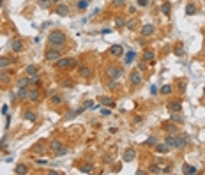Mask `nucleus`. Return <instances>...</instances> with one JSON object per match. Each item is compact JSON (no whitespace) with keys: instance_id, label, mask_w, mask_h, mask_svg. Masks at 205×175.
<instances>
[{"instance_id":"nucleus-1","label":"nucleus","mask_w":205,"mask_h":175,"mask_svg":"<svg viewBox=\"0 0 205 175\" xmlns=\"http://www.w3.org/2000/svg\"><path fill=\"white\" fill-rule=\"evenodd\" d=\"M65 41H67V37H65V34L62 30H51L48 34V37H46L48 48H60L62 50V46L65 44Z\"/></svg>"},{"instance_id":"nucleus-2","label":"nucleus","mask_w":205,"mask_h":175,"mask_svg":"<svg viewBox=\"0 0 205 175\" xmlns=\"http://www.w3.org/2000/svg\"><path fill=\"white\" fill-rule=\"evenodd\" d=\"M55 67L57 69H74V67H78V60L76 58H58V60H55Z\"/></svg>"},{"instance_id":"nucleus-3","label":"nucleus","mask_w":205,"mask_h":175,"mask_svg":"<svg viewBox=\"0 0 205 175\" xmlns=\"http://www.w3.org/2000/svg\"><path fill=\"white\" fill-rule=\"evenodd\" d=\"M122 74H124V69L120 66H108L106 67V76L110 80H119Z\"/></svg>"},{"instance_id":"nucleus-4","label":"nucleus","mask_w":205,"mask_h":175,"mask_svg":"<svg viewBox=\"0 0 205 175\" xmlns=\"http://www.w3.org/2000/svg\"><path fill=\"white\" fill-rule=\"evenodd\" d=\"M60 55H62L60 48H48L46 53H44V58H46V62H55V60L60 58Z\"/></svg>"},{"instance_id":"nucleus-5","label":"nucleus","mask_w":205,"mask_h":175,"mask_svg":"<svg viewBox=\"0 0 205 175\" xmlns=\"http://www.w3.org/2000/svg\"><path fill=\"white\" fill-rule=\"evenodd\" d=\"M142 81H143L142 73H140L138 69L131 71V74H129V83H131V85H135V87H140V85H142Z\"/></svg>"},{"instance_id":"nucleus-6","label":"nucleus","mask_w":205,"mask_h":175,"mask_svg":"<svg viewBox=\"0 0 205 175\" xmlns=\"http://www.w3.org/2000/svg\"><path fill=\"white\" fill-rule=\"evenodd\" d=\"M27 99H28V101H32V103L39 101V99H41V90H39L37 87L28 89V92H27Z\"/></svg>"},{"instance_id":"nucleus-7","label":"nucleus","mask_w":205,"mask_h":175,"mask_svg":"<svg viewBox=\"0 0 205 175\" xmlns=\"http://www.w3.org/2000/svg\"><path fill=\"white\" fill-rule=\"evenodd\" d=\"M108 53H110L111 57H115V58H120V57L124 55V48H122L120 44H113V46H110Z\"/></svg>"},{"instance_id":"nucleus-8","label":"nucleus","mask_w":205,"mask_h":175,"mask_svg":"<svg viewBox=\"0 0 205 175\" xmlns=\"http://www.w3.org/2000/svg\"><path fill=\"white\" fill-rule=\"evenodd\" d=\"M135 159H136V151L131 149V147L126 149V152L122 154V161H124V163H131V161H135Z\"/></svg>"},{"instance_id":"nucleus-9","label":"nucleus","mask_w":205,"mask_h":175,"mask_svg":"<svg viewBox=\"0 0 205 175\" xmlns=\"http://www.w3.org/2000/svg\"><path fill=\"white\" fill-rule=\"evenodd\" d=\"M154 32H156V27H154V25H150V23H147V25H143V27L140 28L142 37H149V35H152Z\"/></svg>"},{"instance_id":"nucleus-10","label":"nucleus","mask_w":205,"mask_h":175,"mask_svg":"<svg viewBox=\"0 0 205 175\" xmlns=\"http://www.w3.org/2000/svg\"><path fill=\"white\" fill-rule=\"evenodd\" d=\"M165 143H166L170 149H177V143H179V136H177V135H168V136H166V140H165Z\"/></svg>"},{"instance_id":"nucleus-11","label":"nucleus","mask_w":205,"mask_h":175,"mask_svg":"<svg viewBox=\"0 0 205 175\" xmlns=\"http://www.w3.org/2000/svg\"><path fill=\"white\" fill-rule=\"evenodd\" d=\"M78 73H80V76L85 78V80L92 78V69H90L88 66H81V67H78Z\"/></svg>"},{"instance_id":"nucleus-12","label":"nucleus","mask_w":205,"mask_h":175,"mask_svg":"<svg viewBox=\"0 0 205 175\" xmlns=\"http://www.w3.org/2000/svg\"><path fill=\"white\" fill-rule=\"evenodd\" d=\"M170 120L175 122V124H184V115H181V112H172Z\"/></svg>"},{"instance_id":"nucleus-13","label":"nucleus","mask_w":205,"mask_h":175,"mask_svg":"<svg viewBox=\"0 0 205 175\" xmlns=\"http://www.w3.org/2000/svg\"><path fill=\"white\" fill-rule=\"evenodd\" d=\"M165 131H166L168 135H177V133H179V127H177L175 122H168V124H165Z\"/></svg>"},{"instance_id":"nucleus-14","label":"nucleus","mask_w":205,"mask_h":175,"mask_svg":"<svg viewBox=\"0 0 205 175\" xmlns=\"http://www.w3.org/2000/svg\"><path fill=\"white\" fill-rule=\"evenodd\" d=\"M23 119L28 120V122H35V120H37V115H35V112H32V110H25V112H23Z\"/></svg>"},{"instance_id":"nucleus-15","label":"nucleus","mask_w":205,"mask_h":175,"mask_svg":"<svg viewBox=\"0 0 205 175\" xmlns=\"http://www.w3.org/2000/svg\"><path fill=\"white\" fill-rule=\"evenodd\" d=\"M55 12H57L58 16H62V18H64V16H67V14H69V7H67V5H64V4H60V5H57Z\"/></svg>"},{"instance_id":"nucleus-16","label":"nucleus","mask_w":205,"mask_h":175,"mask_svg":"<svg viewBox=\"0 0 205 175\" xmlns=\"http://www.w3.org/2000/svg\"><path fill=\"white\" fill-rule=\"evenodd\" d=\"M168 110L170 112H181L182 110V103L181 101H170L168 103Z\"/></svg>"},{"instance_id":"nucleus-17","label":"nucleus","mask_w":205,"mask_h":175,"mask_svg":"<svg viewBox=\"0 0 205 175\" xmlns=\"http://www.w3.org/2000/svg\"><path fill=\"white\" fill-rule=\"evenodd\" d=\"M182 174H186V175H196L198 174V170L195 168V166H191V165H182Z\"/></svg>"},{"instance_id":"nucleus-18","label":"nucleus","mask_w":205,"mask_h":175,"mask_svg":"<svg viewBox=\"0 0 205 175\" xmlns=\"http://www.w3.org/2000/svg\"><path fill=\"white\" fill-rule=\"evenodd\" d=\"M11 50H12L14 53H18V51H21V50H23V42H21L19 39H14V41L11 42Z\"/></svg>"},{"instance_id":"nucleus-19","label":"nucleus","mask_w":205,"mask_h":175,"mask_svg":"<svg viewBox=\"0 0 205 175\" xmlns=\"http://www.w3.org/2000/svg\"><path fill=\"white\" fill-rule=\"evenodd\" d=\"M44 151H46V142H39L37 145L32 147V152H37V154H44Z\"/></svg>"},{"instance_id":"nucleus-20","label":"nucleus","mask_w":205,"mask_h":175,"mask_svg":"<svg viewBox=\"0 0 205 175\" xmlns=\"http://www.w3.org/2000/svg\"><path fill=\"white\" fill-rule=\"evenodd\" d=\"M80 172H81V174H92V172H94L92 163H81V165H80Z\"/></svg>"},{"instance_id":"nucleus-21","label":"nucleus","mask_w":205,"mask_h":175,"mask_svg":"<svg viewBox=\"0 0 205 175\" xmlns=\"http://www.w3.org/2000/svg\"><path fill=\"white\" fill-rule=\"evenodd\" d=\"M81 112H85V110H83V106H81V108H78V110H71V112L65 115V120H73V119H74V117H78Z\"/></svg>"},{"instance_id":"nucleus-22","label":"nucleus","mask_w":205,"mask_h":175,"mask_svg":"<svg viewBox=\"0 0 205 175\" xmlns=\"http://www.w3.org/2000/svg\"><path fill=\"white\" fill-rule=\"evenodd\" d=\"M154 147H156V152H159V154H166V152L170 151V147H168L166 143H159V142H158Z\"/></svg>"},{"instance_id":"nucleus-23","label":"nucleus","mask_w":205,"mask_h":175,"mask_svg":"<svg viewBox=\"0 0 205 175\" xmlns=\"http://www.w3.org/2000/svg\"><path fill=\"white\" fill-rule=\"evenodd\" d=\"M161 166L158 165V163H152L150 166H149V170H147V174H152V175H158V174H161Z\"/></svg>"},{"instance_id":"nucleus-24","label":"nucleus","mask_w":205,"mask_h":175,"mask_svg":"<svg viewBox=\"0 0 205 175\" xmlns=\"http://www.w3.org/2000/svg\"><path fill=\"white\" fill-rule=\"evenodd\" d=\"M196 11H198V9H196V5H195L193 2H189V4L186 5V14H188V16H195Z\"/></svg>"},{"instance_id":"nucleus-25","label":"nucleus","mask_w":205,"mask_h":175,"mask_svg":"<svg viewBox=\"0 0 205 175\" xmlns=\"http://www.w3.org/2000/svg\"><path fill=\"white\" fill-rule=\"evenodd\" d=\"M135 58H136V53H135L133 50H129V51L126 53V57H124V62H126V64L129 66L131 62H135Z\"/></svg>"},{"instance_id":"nucleus-26","label":"nucleus","mask_w":205,"mask_h":175,"mask_svg":"<svg viewBox=\"0 0 205 175\" xmlns=\"http://www.w3.org/2000/svg\"><path fill=\"white\" fill-rule=\"evenodd\" d=\"M188 142H189V136H188V135H182V136H179V143H177V149H184V147L188 145Z\"/></svg>"},{"instance_id":"nucleus-27","label":"nucleus","mask_w":205,"mask_h":175,"mask_svg":"<svg viewBox=\"0 0 205 175\" xmlns=\"http://www.w3.org/2000/svg\"><path fill=\"white\" fill-rule=\"evenodd\" d=\"M62 147H64V143H62L60 140H51V142H50V149H51L53 152H57V151L62 149Z\"/></svg>"},{"instance_id":"nucleus-28","label":"nucleus","mask_w":205,"mask_h":175,"mask_svg":"<svg viewBox=\"0 0 205 175\" xmlns=\"http://www.w3.org/2000/svg\"><path fill=\"white\" fill-rule=\"evenodd\" d=\"M138 25H140V21H138L136 18H133V19L126 21V28H129V30H135V28H138Z\"/></svg>"},{"instance_id":"nucleus-29","label":"nucleus","mask_w":205,"mask_h":175,"mask_svg":"<svg viewBox=\"0 0 205 175\" xmlns=\"http://www.w3.org/2000/svg\"><path fill=\"white\" fill-rule=\"evenodd\" d=\"M154 57H156V53H154L152 50H145V51H143V60H145V62H152Z\"/></svg>"},{"instance_id":"nucleus-30","label":"nucleus","mask_w":205,"mask_h":175,"mask_svg":"<svg viewBox=\"0 0 205 175\" xmlns=\"http://www.w3.org/2000/svg\"><path fill=\"white\" fill-rule=\"evenodd\" d=\"M28 85H30L28 76H25V78H19V80H18V89H28Z\"/></svg>"},{"instance_id":"nucleus-31","label":"nucleus","mask_w":205,"mask_h":175,"mask_svg":"<svg viewBox=\"0 0 205 175\" xmlns=\"http://www.w3.org/2000/svg\"><path fill=\"white\" fill-rule=\"evenodd\" d=\"M51 103H53L55 106L62 104V103H64V96H62V94H53V96H51Z\"/></svg>"},{"instance_id":"nucleus-32","label":"nucleus","mask_w":205,"mask_h":175,"mask_svg":"<svg viewBox=\"0 0 205 175\" xmlns=\"http://www.w3.org/2000/svg\"><path fill=\"white\" fill-rule=\"evenodd\" d=\"M99 103H101V106H115V101L113 99H110V97H99Z\"/></svg>"},{"instance_id":"nucleus-33","label":"nucleus","mask_w":205,"mask_h":175,"mask_svg":"<svg viewBox=\"0 0 205 175\" xmlns=\"http://www.w3.org/2000/svg\"><path fill=\"white\" fill-rule=\"evenodd\" d=\"M12 64V60L9 57H0V69H7Z\"/></svg>"},{"instance_id":"nucleus-34","label":"nucleus","mask_w":205,"mask_h":175,"mask_svg":"<svg viewBox=\"0 0 205 175\" xmlns=\"http://www.w3.org/2000/svg\"><path fill=\"white\" fill-rule=\"evenodd\" d=\"M161 12H163V14H166V16H168V14H172V4H170V2H165V4L161 5Z\"/></svg>"},{"instance_id":"nucleus-35","label":"nucleus","mask_w":205,"mask_h":175,"mask_svg":"<svg viewBox=\"0 0 205 175\" xmlns=\"http://www.w3.org/2000/svg\"><path fill=\"white\" fill-rule=\"evenodd\" d=\"M25 73H27V76H34V74H37V67L32 66V64H28V66L25 67Z\"/></svg>"},{"instance_id":"nucleus-36","label":"nucleus","mask_w":205,"mask_h":175,"mask_svg":"<svg viewBox=\"0 0 205 175\" xmlns=\"http://www.w3.org/2000/svg\"><path fill=\"white\" fill-rule=\"evenodd\" d=\"M9 80H11L9 73H5V69H0V83H9Z\"/></svg>"},{"instance_id":"nucleus-37","label":"nucleus","mask_w":205,"mask_h":175,"mask_svg":"<svg viewBox=\"0 0 205 175\" xmlns=\"http://www.w3.org/2000/svg\"><path fill=\"white\" fill-rule=\"evenodd\" d=\"M172 90H173V85H170V83H168V85H163L159 92H161L163 96H168V94H172Z\"/></svg>"},{"instance_id":"nucleus-38","label":"nucleus","mask_w":205,"mask_h":175,"mask_svg":"<svg viewBox=\"0 0 205 175\" xmlns=\"http://www.w3.org/2000/svg\"><path fill=\"white\" fill-rule=\"evenodd\" d=\"M14 174L25 175V174H28V168H27L25 165H18V166H16V170H14Z\"/></svg>"},{"instance_id":"nucleus-39","label":"nucleus","mask_w":205,"mask_h":175,"mask_svg":"<svg viewBox=\"0 0 205 175\" xmlns=\"http://www.w3.org/2000/svg\"><path fill=\"white\" fill-rule=\"evenodd\" d=\"M28 80H30V85H41V76L39 74H34V76H28Z\"/></svg>"},{"instance_id":"nucleus-40","label":"nucleus","mask_w":205,"mask_h":175,"mask_svg":"<svg viewBox=\"0 0 205 175\" xmlns=\"http://www.w3.org/2000/svg\"><path fill=\"white\" fill-rule=\"evenodd\" d=\"M115 27H117V28H122V27H126V19H124L122 16H117V18H115Z\"/></svg>"},{"instance_id":"nucleus-41","label":"nucleus","mask_w":205,"mask_h":175,"mask_svg":"<svg viewBox=\"0 0 205 175\" xmlns=\"http://www.w3.org/2000/svg\"><path fill=\"white\" fill-rule=\"evenodd\" d=\"M173 51H175V55H177V57H184V46H182L181 42L175 46V50H173Z\"/></svg>"},{"instance_id":"nucleus-42","label":"nucleus","mask_w":205,"mask_h":175,"mask_svg":"<svg viewBox=\"0 0 205 175\" xmlns=\"http://www.w3.org/2000/svg\"><path fill=\"white\" fill-rule=\"evenodd\" d=\"M27 92H28V89H18V99H27Z\"/></svg>"},{"instance_id":"nucleus-43","label":"nucleus","mask_w":205,"mask_h":175,"mask_svg":"<svg viewBox=\"0 0 205 175\" xmlns=\"http://www.w3.org/2000/svg\"><path fill=\"white\" fill-rule=\"evenodd\" d=\"M55 154H57V158H62V156L69 154V149H67V147H62V149H58V151H57Z\"/></svg>"},{"instance_id":"nucleus-44","label":"nucleus","mask_w":205,"mask_h":175,"mask_svg":"<svg viewBox=\"0 0 205 175\" xmlns=\"http://www.w3.org/2000/svg\"><path fill=\"white\" fill-rule=\"evenodd\" d=\"M101 115H104V117H108V115H111V110H110V106H101V112H99Z\"/></svg>"},{"instance_id":"nucleus-45","label":"nucleus","mask_w":205,"mask_h":175,"mask_svg":"<svg viewBox=\"0 0 205 175\" xmlns=\"http://www.w3.org/2000/svg\"><path fill=\"white\" fill-rule=\"evenodd\" d=\"M88 4H90V0H80L78 2V9H87Z\"/></svg>"},{"instance_id":"nucleus-46","label":"nucleus","mask_w":205,"mask_h":175,"mask_svg":"<svg viewBox=\"0 0 205 175\" xmlns=\"http://www.w3.org/2000/svg\"><path fill=\"white\" fill-rule=\"evenodd\" d=\"M39 2V5L42 7V9H48L50 5H51V0H37Z\"/></svg>"},{"instance_id":"nucleus-47","label":"nucleus","mask_w":205,"mask_h":175,"mask_svg":"<svg viewBox=\"0 0 205 175\" xmlns=\"http://www.w3.org/2000/svg\"><path fill=\"white\" fill-rule=\"evenodd\" d=\"M145 143H147V145H149V147H154V145H156V143H158V138H156V136H150V138H149V140H147V142H145Z\"/></svg>"},{"instance_id":"nucleus-48","label":"nucleus","mask_w":205,"mask_h":175,"mask_svg":"<svg viewBox=\"0 0 205 175\" xmlns=\"http://www.w3.org/2000/svg\"><path fill=\"white\" fill-rule=\"evenodd\" d=\"M122 170V163H117V165H113V168H111V174H119Z\"/></svg>"},{"instance_id":"nucleus-49","label":"nucleus","mask_w":205,"mask_h":175,"mask_svg":"<svg viewBox=\"0 0 205 175\" xmlns=\"http://www.w3.org/2000/svg\"><path fill=\"white\" fill-rule=\"evenodd\" d=\"M94 106V103L90 101V99H87V101H83V110H87V108H92Z\"/></svg>"},{"instance_id":"nucleus-50","label":"nucleus","mask_w":205,"mask_h":175,"mask_svg":"<svg viewBox=\"0 0 205 175\" xmlns=\"http://www.w3.org/2000/svg\"><path fill=\"white\" fill-rule=\"evenodd\" d=\"M111 4H113L115 7H122V5L126 4V0H111Z\"/></svg>"},{"instance_id":"nucleus-51","label":"nucleus","mask_w":205,"mask_h":175,"mask_svg":"<svg viewBox=\"0 0 205 175\" xmlns=\"http://www.w3.org/2000/svg\"><path fill=\"white\" fill-rule=\"evenodd\" d=\"M113 159H115V156H111V154H110V156H106V158H103V163H106V165H108V163H111Z\"/></svg>"},{"instance_id":"nucleus-52","label":"nucleus","mask_w":205,"mask_h":175,"mask_svg":"<svg viewBox=\"0 0 205 175\" xmlns=\"http://www.w3.org/2000/svg\"><path fill=\"white\" fill-rule=\"evenodd\" d=\"M172 168H173L172 165H166V166H165V168L161 170V174H172Z\"/></svg>"},{"instance_id":"nucleus-53","label":"nucleus","mask_w":205,"mask_h":175,"mask_svg":"<svg viewBox=\"0 0 205 175\" xmlns=\"http://www.w3.org/2000/svg\"><path fill=\"white\" fill-rule=\"evenodd\" d=\"M108 87H110L111 90H113V89H117V80H110V85H108Z\"/></svg>"},{"instance_id":"nucleus-54","label":"nucleus","mask_w":205,"mask_h":175,"mask_svg":"<svg viewBox=\"0 0 205 175\" xmlns=\"http://www.w3.org/2000/svg\"><path fill=\"white\" fill-rule=\"evenodd\" d=\"M179 90H181V92H184V90H186V83H184V81H181V83H179Z\"/></svg>"},{"instance_id":"nucleus-55","label":"nucleus","mask_w":205,"mask_h":175,"mask_svg":"<svg viewBox=\"0 0 205 175\" xmlns=\"http://www.w3.org/2000/svg\"><path fill=\"white\" fill-rule=\"evenodd\" d=\"M138 4H140L142 7H147V5H149V0H138Z\"/></svg>"},{"instance_id":"nucleus-56","label":"nucleus","mask_w":205,"mask_h":175,"mask_svg":"<svg viewBox=\"0 0 205 175\" xmlns=\"http://www.w3.org/2000/svg\"><path fill=\"white\" fill-rule=\"evenodd\" d=\"M138 69H147V64H145V60H143V62H140V64H138Z\"/></svg>"},{"instance_id":"nucleus-57","label":"nucleus","mask_w":205,"mask_h":175,"mask_svg":"<svg viewBox=\"0 0 205 175\" xmlns=\"http://www.w3.org/2000/svg\"><path fill=\"white\" fill-rule=\"evenodd\" d=\"M0 113H2V115H7V104H4V106H2V110H0Z\"/></svg>"},{"instance_id":"nucleus-58","label":"nucleus","mask_w":205,"mask_h":175,"mask_svg":"<svg viewBox=\"0 0 205 175\" xmlns=\"http://www.w3.org/2000/svg\"><path fill=\"white\" fill-rule=\"evenodd\" d=\"M35 163H37V165H48V159H37Z\"/></svg>"},{"instance_id":"nucleus-59","label":"nucleus","mask_w":205,"mask_h":175,"mask_svg":"<svg viewBox=\"0 0 205 175\" xmlns=\"http://www.w3.org/2000/svg\"><path fill=\"white\" fill-rule=\"evenodd\" d=\"M2 147H4V140H0V149H2Z\"/></svg>"},{"instance_id":"nucleus-60","label":"nucleus","mask_w":205,"mask_h":175,"mask_svg":"<svg viewBox=\"0 0 205 175\" xmlns=\"http://www.w3.org/2000/svg\"><path fill=\"white\" fill-rule=\"evenodd\" d=\"M51 2H53V4H58V2H60V0H51Z\"/></svg>"},{"instance_id":"nucleus-61","label":"nucleus","mask_w":205,"mask_h":175,"mask_svg":"<svg viewBox=\"0 0 205 175\" xmlns=\"http://www.w3.org/2000/svg\"><path fill=\"white\" fill-rule=\"evenodd\" d=\"M202 51H204V53H205V42H204V46H202Z\"/></svg>"},{"instance_id":"nucleus-62","label":"nucleus","mask_w":205,"mask_h":175,"mask_svg":"<svg viewBox=\"0 0 205 175\" xmlns=\"http://www.w3.org/2000/svg\"><path fill=\"white\" fill-rule=\"evenodd\" d=\"M2 5H4V0H0V7H2Z\"/></svg>"},{"instance_id":"nucleus-63","label":"nucleus","mask_w":205,"mask_h":175,"mask_svg":"<svg viewBox=\"0 0 205 175\" xmlns=\"http://www.w3.org/2000/svg\"><path fill=\"white\" fill-rule=\"evenodd\" d=\"M204 96H205V87H204Z\"/></svg>"}]
</instances>
